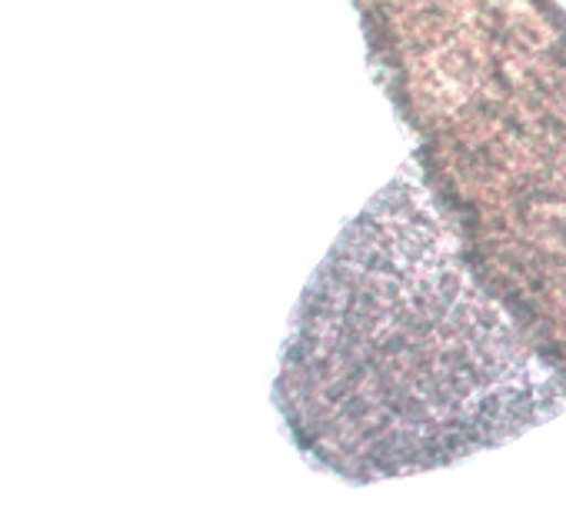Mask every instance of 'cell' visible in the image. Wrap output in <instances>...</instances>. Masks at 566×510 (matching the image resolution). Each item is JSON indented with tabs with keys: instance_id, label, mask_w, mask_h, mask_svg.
Masks as SVG:
<instances>
[{
	"instance_id": "1",
	"label": "cell",
	"mask_w": 566,
	"mask_h": 510,
	"mask_svg": "<svg viewBox=\"0 0 566 510\" xmlns=\"http://www.w3.org/2000/svg\"><path fill=\"white\" fill-rule=\"evenodd\" d=\"M301 457L377 483L496 450L566 407L556 367L483 288L430 187L400 174L304 288L270 387Z\"/></svg>"
}]
</instances>
